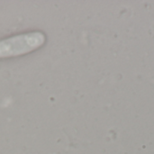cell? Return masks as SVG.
Wrapping results in <instances>:
<instances>
[{"instance_id": "1", "label": "cell", "mask_w": 154, "mask_h": 154, "mask_svg": "<svg viewBox=\"0 0 154 154\" xmlns=\"http://www.w3.org/2000/svg\"><path fill=\"white\" fill-rule=\"evenodd\" d=\"M46 40L41 31L19 34L0 40V58H8L31 53L41 47Z\"/></svg>"}]
</instances>
